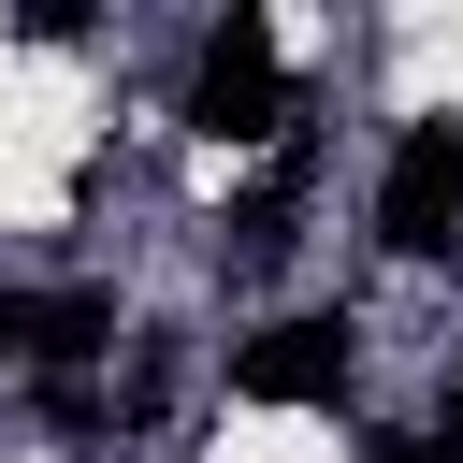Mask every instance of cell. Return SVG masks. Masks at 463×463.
I'll return each mask as SVG.
<instances>
[{
  "label": "cell",
  "instance_id": "obj_1",
  "mask_svg": "<svg viewBox=\"0 0 463 463\" xmlns=\"http://www.w3.org/2000/svg\"><path fill=\"white\" fill-rule=\"evenodd\" d=\"M188 130H217V145H275L289 130V58H275V14H217L203 29V72H188Z\"/></svg>",
  "mask_w": 463,
  "mask_h": 463
},
{
  "label": "cell",
  "instance_id": "obj_2",
  "mask_svg": "<svg viewBox=\"0 0 463 463\" xmlns=\"http://www.w3.org/2000/svg\"><path fill=\"white\" fill-rule=\"evenodd\" d=\"M376 246L391 260H449L463 246V116L391 130V159H376Z\"/></svg>",
  "mask_w": 463,
  "mask_h": 463
},
{
  "label": "cell",
  "instance_id": "obj_3",
  "mask_svg": "<svg viewBox=\"0 0 463 463\" xmlns=\"http://www.w3.org/2000/svg\"><path fill=\"white\" fill-rule=\"evenodd\" d=\"M347 376H362V318L347 304H304V318H275V333L232 347V391L246 405H347Z\"/></svg>",
  "mask_w": 463,
  "mask_h": 463
},
{
  "label": "cell",
  "instance_id": "obj_4",
  "mask_svg": "<svg viewBox=\"0 0 463 463\" xmlns=\"http://www.w3.org/2000/svg\"><path fill=\"white\" fill-rule=\"evenodd\" d=\"M116 347V289H0V362H29V376H87Z\"/></svg>",
  "mask_w": 463,
  "mask_h": 463
},
{
  "label": "cell",
  "instance_id": "obj_5",
  "mask_svg": "<svg viewBox=\"0 0 463 463\" xmlns=\"http://www.w3.org/2000/svg\"><path fill=\"white\" fill-rule=\"evenodd\" d=\"M362 463H463V449H449V434H376Z\"/></svg>",
  "mask_w": 463,
  "mask_h": 463
}]
</instances>
